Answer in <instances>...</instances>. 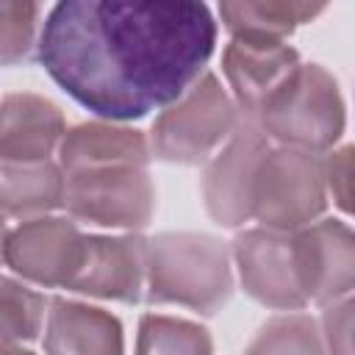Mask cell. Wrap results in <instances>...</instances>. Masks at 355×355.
Segmentation results:
<instances>
[{"label":"cell","mask_w":355,"mask_h":355,"mask_svg":"<svg viewBox=\"0 0 355 355\" xmlns=\"http://www.w3.org/2000/svg\"><path fill=\"white\" fill-rule=\"evenodd\" d=\"M150 241L141 236H86L83 261L69 283V291L139 302L147 291Z\"/></svg>","instance_id":"cell-12"},{"label":"cell","mask_w":355,"mask_h":355,"mask_svg":"<svg viewBox=\"0 0 355 355\" xmlns=\"http://www.w3.org/2000/svg\"><path fill=\"white\" fill-rule=\"evenodd\" d=\"M150 153L147 136L136 128L114 122L69 128L58 147L69 216L100 227H147L155 211V189L147 172Z\"/></svg>","instance_id":"cell-2"},{"label":"cell","mask_w":355,"mask_h":355,"mask_svg":"<svg viewBox=\"0 0 355 355\" xmlns=\"http://www.w3.org/2000/svg\"><path fill=\"white\" fill-rule=\"evenodd\" d=\"M233 294L227 247L208 233H161L150 241L147 291L153 305L216 313Z\"/></svg>","instance_id":"cell-3"},{"label":"cell","mask_w":355,"mask_h":355,"mask_svg":"<svg viewBox=\"0 0 355 355\" xmlns=\"http://www.w3.org/2000/svg\"><path fill=\"white\" fill-rule=\"evenodd\" d=\"M327 166V194L333 202L355 216V144H347L324 158Z\"/></svg>","instance_id":"cell-22"},{"label":"cell","mask_w":355,"mask_h":355,"mask_svg":"<svg viewBox=\"0 0 355 355\" xmlns=\"http://www.w3.org/2000/svg\"><path fill=\"white\" fill-rule=\"evenodd\" d=\"M214 44L205 3L67 0L47 11L36 53L75 103L125 122L178 103L205 75Z\"/></svg>","instance_id":"cell-1"},{"label":"cell","mask_w":355,"mask_h":355,"mask_svg":"<svg viewBox=\"0 0 355 355\" xmlns=\"http://www.w3.org/2000/svg\"><path fill=\"white\" fill-rule=\"evenodd\" d=\"M122 324L103 308L50 300L44 324V352L47 355H122Z\"/></svg>","instance_id":"cell-14"},{"label":"cell","mask_w":355,"mask_h":355,"mask_svg":"<svg viewBox=\"0 0 355 355\" xmlns=\"http://www.w3.org/2000/svg\"><path fill=\"white\" fill-rule=\"evenodd\" d=\"M3 164H42L61 147L67 136L64 114L47 97L31 92H14L3 100L0 130Z\"/></svg>","instance_id":"cell-13"},{"label":"cell","mask_w":355,"mask_h":355,"mask_svg":"<svg viewBox=\"0 0 355 355\" xmlns=\"http://www.w3.org/2000/svg\"><path fill=\"white\" fill-rule=\"evenodd\" d=\"M255 125L280 147L322 155L344 130V103L336 78L319 64H302L263 105Z\"/></svg>","instance_id":"cell-5"},{"label":"cell","mask_w":355,"mask_h":355,"mask_svg":"<svg viewBox=\"0 0 355 355\" xmlns=\"http://www.w3.org/2000/svg\"><path fill=\"white\" fill-rule=\"evenodd\" d=\"M300 67V53L286 42L230 39L222 53V72L247 122L258 119L263 105L291 80Z\"/></svg>","instance_id":"cell-11"},{"label":"cell","mask_w":355,"mask_h":355,"mask_svg":"<svg viewBox=\"0 0 355 355\" xmlns=\"http://www.w3.org/2000/svg\"><path fill=\"white\" fill-rule=\"evenodd\" d=\"M294 258L308 302L330 305L355 294V227L319 219L294 230Z\"/></svg>","instance_id":"cell-10"},{"label":"cell","mask_w":355,"mask_h":355,"mask_svg":"<svg viewBox=\"0 0 355 355\" xmlns=\"http://www.w3.org/2000/svg\"><path fill=\"white\" fill-rule=\"evenodd\" d=\"M136 355H214V341L197 322L166 313H144L139 322Z\"/></svg>","instance_id":"cell-17"},{"label":"cell","mask_w":355,"mask_h":355,"mask_svg":"<svg viewBox=\"0 0 355 355\" xmlns=\"http://www.w3.org/2000/svg\"><path fill=\"white\" fill-rule=\"evenodd\" d=\"M233 258L241 288L261 305L302 311L308 305L294 258V233L252 227L233 239Z\"/></svg>","instance_id":"cell-9"},{"label":"cell","mask_w":355,"mask_h":355,"mask_svg":"<svg viewBox=\"0 0 355 355\" xmlns=\"http://www.w3.org/2000/svg\"><path fill=\"white\" fill-rule=\"evenodd\" d=\"M244 355H327V349L316 319L288 311L272 316L247 344Z\"/></svg>","instance_id":"cell-18"},{"label":"cell","mask_w":355,"mask_h":355,"mask_svg":"<svg viewBox=\"0 0 355 355\" xmlns=\"http://www.w3.org/2000/svg\"><path fill=\"white\" fill-rule=\"evenodd\" d=\"M50 300L14 277H3V344H22L42 333L47 324Z\"/></svg>","instance_id":"cell-19"},{"label":"cell","mask_w":355,"mask_h":355,"mask_svg":"<svg viewBox=\"0 0 355 355\" xmlns=\"http://www.w3.org/2000/svg\"><path fill=\"white\" fill-rule=\"evenodd\" d=\"M244 116L214 72H205L178 103L164 108L150 130V150L169 164L211 161L241 128Z\"/></svg>","instance_id":"cell-4"},{"label":"cell","mask_w":355,"mask_h":355,"mask_svg":"<svg viewBox=\"0 0 355 355\" xmlns=\"http://www.w3.org/2000/svg\"><path fill=\"white\" fill-rule=\"evenodd\" d=\"M269 139L255 122H241L233 139L208 161L202 172V200L211 219L222 227H241L252 219V191Z\"/></svg>","instance_id":"cell-8"},{"label":"cell","mask_w":355,"mask_h":355,"mask_svg":"<svg viewBox=\"0 0 355 355\" xmlns=\"http://www.w3.org/2000/svg\"><path fill=\"white\" fill-rule=\"evenodd\" d=\"M42 6L39 3H0V53L3 64L11 67L17 61H28L33 50H39L42 28H39Z\"/></svg>","instance_id":"cell-20"},{"label":"cell","mask_w":355,"mask_h":355,"mask_svg":"<svg viewBox=\"0 0 355 355\" xmlns=\"http://www.w3.org/2000/svg\"><path fill=\"white\" fill-rule=\"evenodd\" d=\"M327 205V166L319 153L269 147L258 166L252 219L269 230H302Z\"/></svg>","instance_id":"cell-6"},{"label":"cell","mask_w":355,"mask_h":355,"mask_svg":"<svg viewBox=\"0 0 355 355\" xmlns=\"http://www.w3.org/2000/svg\"><path fill=\"white\" fill-rule=\"evenodd\" d=\"M322 336L327 355H355V294L324 305Z\"/></svg>","instance_id":"cell-21"},{"label":"cell","mask_w":355,"mask_h":355,"mask_svg":"<svg viewBox=\"0 0 355 355\" xmlns=\"http://www.w3.org/2000/svg\"><path fill=\"white\" fill-rule=\"evenodd\" d=\"M86 250V236L75 219L39 216L6 227V266L44 288H69Z\"/></svg>","instance_id":"cell-7"},{"label":"cell","mask_w":355,"mask_h":355,"mask_svg":"<svg viewBox=\"0 0 355 355\" xmlns=\"http://www.w3.org/2000/svg\"><path fill=\"white\" fill-rule=\"evenodd\" d=\"M67 175L53 161L3 164V214L6 219H39L64 205Z\"/></svg>","instance_id":"cell-15"},{"label":"cell","mask_w":355,"mask_h":355,"mask_svg":"<svg viewBox=\"0 0 355 355\" xmlns=\"http://www.w3.org/2000/svg\"><path fill=\"white\" fill-rule=\"evenodd\" d=\"M324 6L311 3H272V0H244L222 3L219 17L230 39H266L283 42L297 25L319 17Z\"/></svg>","instance_id":"cell-16"},{"label":"cell","mask_w":355,"mask_h":355,"mask_svg":"<svg viewBox=\"0 0 355 355\" xmlns=\"http://www.w3.org/2000/svg\"><path fill=\"white\" fill-rule=\"evenodd\" d=\"M3 355H33L31 349H22V344H3Z\"/></svg>","instance_id":"cell-23"}]
</instances>
